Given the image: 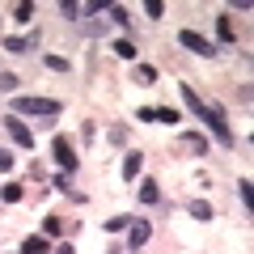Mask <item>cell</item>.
Instances as JSON below:
<instances>
[{"instance_id":"6da1fadb","label":"cell","mask_w":254,"mask_h":254,"mask_svg":"<svg viewBox=\"0 0 254 254\" xmlns=\"http://www.w3.org/2000/svg\"><path fill=\"white\" fill-rule=\"evenodd\" d=\"M13 115H34V119H43V123H55V119L64 115V102L30 93V98H13Z\"/></svg>"},{"instance_id":"7a4b0ae2","label":"cell","mask_w":254,"mask_h":254,"mask_svg":"<svg viewBox=\"0 0 254 254\" xmlns=\"http://www.w3.org/2000/svg\"><path fill=\"white\" fill-rule=\"evenodd\" d=\"M195 119H199V123L208 127V131H212V136H216L225 148H233V144H237V140H233V131H229V123H225V110H220L216 102H203V110H199Z\"/></svg>"},{"instance_id":"3957f363","label":"cell","mask_w":254,"mask_h":254,"mask_svg":"<svg viewBox=\"0 0 254 254\" xmlns=\"http://www.w3.org/2000/svg\"><path fill=\"white\" fill-rule=\"evenodd\" d=\"M178 43L187 47V51H195V55H203V60H212V55H220V47L212 43V38H203L199 30H182V34H178Z\"/></svg>"},{"instance_id":"277c9868","label":"cell","mask_w":254,"mask_h":254,"mask_svg":"<svg viewBox=\"0 0 254 254\" xmlns=\"http://www.w3.org/2000/svg\"><path fill=\"white\" fill-rule=\"evenodd\" d=\"M51 153H55V161H60L68 174L76 170V140H68V136H55V140H51Z\"/></svg>"},{"instance_id":"5b68a950","label":"cell","mask_w":254,"mask_h":254,"mask_svg":"<svg viewBox=\"0 0 254 254\" xmlns=\"http://www.w3.org/2000/svg\"><path fill=\"white\" fill-rule=\"evenodd\" d=\"M4 131H9V140H13L17 148H34V131H30L21 119H13V115H9V119H4Z\"/></svg>"},{"instance_id":"8992f818","label":"cell","mask_w":254,"mask_h":254,"mask_svg":"<svg viewBox=\"0 0 254 254\" xmlns=\"http://www.w3.org/2000/svg\"><path fill=\"white\" fill-rule=\"evenodd\" d=\"M38 38H43L38 30H34V34H9L0 47H4V51H13V55H26V51H34V47H38Z\"/></svg>"},{"instance_id":"52a82bcc","label":"cell","mask_w":254,"mask_h":254,"mask_svg":"<svg viewBox=\"0 0 254 254\" xmlns=\"http://www.w3.org/2000/svg\"><path fill=\"white\" fill-rule=\"evenodd\" d=\"M148 237H153V225H148V220H131V225H127V250H140Z\"/></svg>"},{"instance_id":"ba28073f","label":"cell","mask_w":254,"mask_h":254,"mask_svg":"<svg viewBox=\"0 0 254 254\" xmlns=\"http://www.w3.org/2000/svg\"><path fill=\"white\" fill-rule=\"evenodd\" d=\"M76 34H85V38H106V34H110V21H106V17H89V21L76 26Z\"/></svg>"},{"instance_id":"9c48e42d","label":"cell","mask_w":254,"mask_h":254,"mask_svg":"<svg viewBox=\"0 0 254 254\" xmlns=\"http://www.w3.org/2000/svg\"><path fill=\"white\" fill-rule=\"evenodd\" d=\"M140 170H144V153H136V148H131V153L123 157V182H136Z\"/></svg>"},{"instance_id":"30bf717a","label":"cell","mask_w":254,"mask_h":254,"mask_svg":"<svg viewBox=\"0 0 254 254\" xmlns=\"http://www.w3.org/2000/svg\"><path fill=\"white\" fill-rule=\"evenodd\" d=\"M182 144H187L190 153H199V157H203V153L212 148V140L203 136V131H182Z\"/></svg>"},{"instance_id":"8fae6325","label":"cell","mask_w":254,"mask_h":254,"mask_svg":"<svg viewBox=\"0 0 254 254\" xmlns=\"http://www.w3.org/2000/svg\"><path fill=\"white\" fill-rule=\"evenodd\" d=\"M106 140H110L115 148H127V140H131V127H127V123H110V127H106Z\"/></svg>"},{"instance_id":"7c38bea8","label":"cell","mask_w":254,"mask_h":254,"mask_svg":"<svg viewBox=\"0 0 254 254\" xmlns=\"http://www.w3.org/2000/svg\"><path fill=\"white\" fill-rule=\"evenodd\" d=\"M216 38H220L225 47L237 43V26H233V17H216Z\"/></svg>"},{"instance_id":"4fadbf2b","label":"cell","mask_w":254,"mask_h":254,"mask_svg":"<svg viewBox=\"0 0 254 254\" xmlns=\"http://www.w3.org/2000/svg\"><path fill=\"white\" fill-rule=\"evenodd\" d=\"M106 17H115V26H123V30H136V17H131L123 4H106Z\"/></svg>"},{"instance_id":"5bb4252c","label":"cell","mask_w":254,"mask_h":254,"mask_svg":"<svg viewBox=\"0 0 254 254\" xmlns=\"http://www.w3.org/2000/svg\"><path fill=\"white\" fill-rule=\"evenodd\" d=\"M21 254H51V246H47L43 233H30L26 242H21Z\"/></svg>"},{"instance_id":"9a60e30c","label":"cell","mask_w":254,"mask_h":254,"mask_svg":"<svg viewBox=\"0 0 254 254\" xmlns=\"http://www.w3.org/2000/svg\"><path fill=\"white\" fill-rule=\"evenodd\" d=\"M140 203H161V187H157L153 178L140 182Z\"/></svg>"},{"instance_id":"2e32d148","label":"cell","mask_w":254,"mask_h":254,"mask_svg":"<svg viewBox=\"0 0 254 254\" xmlns=\"http://www.w3.org/2000/svg\"><path fill=\"white\" fill-rule=\"evenodd\" d=\"M51 187L60 190V195H68V199H76V203H85V195H81V190H72V182H68V174H60V178H55Z\"/></svg>"},{"instance_id":"e0dca14e","label":"cell","mask_w":254,"mask_h":254,"mask_svg":"<svg viewBox=\"0 0 254 254\" xmlns=\"http://www.w3.org/2000/svg\"><path fill=\"white\" fill-rule=\"evenodd\" d=\"M64 229H68V220H60V216H47L43 220V237H60Z\"/></svg>"},{"instance_id":"ac0fdd59","label":"cell","mask_w":254,"mask_h":254,"mask_svg":"<svg viewBox=\"0 0 254 254\" xmlns=\"http://www.w3.org/2000/svg\"><path fill=\"white\" fill-rule=\"evenodd\" d=\"M136 81L140 85H157V68L153 64H136Z\"/></svg>"},{"instance_id":"d6986e66","label":"cell","mask_w":254,"mask_h":254,"mask_svg":"<svg viewBox=\"0 0 254 254\" xmlns=\"http://www.w3.org/2000/svg\"><path fill=\"white\" fill-rule=\"evenodd\" d=\"M190 216L195 220H212V203L208 199H190Z\"/></svg>"},{"instance_id":"ffe728a7","label":"cell","mask_w":254,"mask_h":254,"mask_svg":"<svg viewBox=\"0 0 254 254\" xmlns=\"http://www.w3.org/2000/svg\"><path fill=\"white\" fill-rule=\"evenodd\" d=\"M131 220H136V216H110V220H102V229H106V233H123Z\"/></svg>"},{"instance_id":"44dd1931","label":"cell","mask_w":254,"mask_h":254,"mask_svg":"<svg viewBox=\"0 0 254 254\" xmlns=\"http://www.w3.org/2000/svg\"><path fill=\"white\" fill-rule=\"evenodd\" d=\"M178 119H182V115H178L174 106H157V110H153V123H178Z\"/></svg>"},{"instance_id":"7402d4cb","label":"cell","mask_w":254,"mask_h":254,"mask_svg":"<svg viewBox=\"0 0 254 254\" xmlns=\"http://www.w3.org/2000/svg\"><path fill=\"white\" fill-rule=\"evenodd\" d=\"M43 64L51 68V72H72V64L64 60V55H43Z\"/></svg>"},{"instance_id":"603a6c76","label":"cell","mask_w":254,"mask_h":254,"mask_svg":"<svg viewBox=\"0 0 254 254\" xmlns=\"http://www.w3.org/2000/svg\"><path fill=\"white\" fill-rule=\"evenodd\" d=\"M115 55H119V60H136V43H131V38H119V43H115Z\"/></svg>"},{"instance_id":"cb8c5ba5","label":"cell","mask_w":254,"mask_h":254,"mask_svg":"<svg viewBox=\"0 0 254 254\" xmlns=\"http://www.w3.org/2000/svg\"><path fill=\"white\" fill-rule=\"evenodd\" d=\"M0 199H4V203H17L21 199V187H17V182H4V187H0Z\"/></svg>"},{"instance_id":"d4e9b609","label":"cell","mask_w":254,"mask_h":254,"mask_svg":"<svg viewBox=\"0 0 254 254\" xmlns=\"http://www.w3.org/2000/svg\"><path fill=\"white\" fill-rule=\"evenodd\" d=\"M13 21H34V4H30V0H21L17 9H13Z\"/></svg>"},{"instance_id":"484cf974","label":"cell","mask_w":254,"mask_h":254,"mask_svg":"<svg viewBox=\"0 0 254 254\" xmlns=\"http://www.w3.org/2000/svg\"><path fill=\"white\" fill-rule=\"evenodd\" d=\"M60 13H64L68 21H76V17H81V4H76V0H64V4H60Z\"/></svg>"},{"instance_id":"4316f807","label":"cell","mask_w":254,"mask_h":254,"mask_svg":"<svg viewBox=\"0 0 254 254\" xmlns=\"http://www.w3.org/2000/svg\"><path fill=\"white\" fill-rule=\"evenodd\" d=\"M93 136H98V123L85 119V123H81V140H85V144H93Z\"/></svg>"},{"instance_id":"83f0119b","label":"cell","mask_w":254,"mask_h":254,"mask_svg":"<svg viewBox=\"0 0 254 254\" xmlns=\"http://www.w3.org/2000/svg\"><path fill=\"white\" fill-rule=\"evenodd\" d=\"M17 76H13V72H0V93H13V89H17Z\"/></svg>"},{"instance_id":"f1b7e54d","label":"cell","mask_w":254,"mask_h":254,"mask_svg":"<svg viewBox=\"0 0 254 254\" xmlns=\"http://www.w3.org/2000/svg\"><path fill=\"white\" fill-rule=\"evenodd\" d=\"M144 13H148V17H165V4H161V0H148Z\"/></svg>"},{"instance_id":"f546056e","label":"cell","mask_w":254,"mask_h":254,"mask_svg":"<svg viewBox=\"0 0 254 254\" xmlns=\"http://www.w3.org/2000/svg\"><path fill=\"white\" fill-rule=\"evenodd\" d=\"M30 178L43 182V178H47V165H43V161H30Z\"/></svg>"},{"instance_id":"4dcf8cb0","label":"cell","mask_w":254,"mask_h":254,"mask_svg":"<svg viewBox=\"0 0 254 254\" xmlns=\"http://www.w3.org/2000/svg\"><path fill=\"white\" fill-rule=\"evenodd\" d=\"M237 195H242V203L250 208V178H242V182H237Z\"/></svg>"},{"instance_id":"1f68e13d","label":"cell","mask_w":254,"mask_h":254,"mask_svg":"<svg viewBox=\"0 0 254 254\" xmlns=\"http://www.w3.org/2000/svg\"><path fill=\"white\" fill-rule=\"evenodd\" d=\"M9 170H13V157H9V153H0V174H9Z\"/></svg>"},{"instance_id":"d6a6232c","label":"cell","mask_w":254,"mask_h":254,"mask_svg":"<svg viewBox=\"0 0 254 254\" xmlns=\"http://www.w3.org/2000/svg\"><path fill=\"white\" fill-rule=\"evenodd\" d=\"M55 254H76V246L72 242H60V246H55Z\"/></svg>"},{"instance_id":"836d02e7","label":"cell","mask_w":254,"mask_h":254,"mask_svg":"<svg viewBox=\"0 0 254 254\" xmlns=\"http://www.w3.org/2000/svg\"><path fill=\"white\" fill-rule=\"evenodd\" d=\"M131 254H136V250H131Z\"/></svg>"}]
</instances>
